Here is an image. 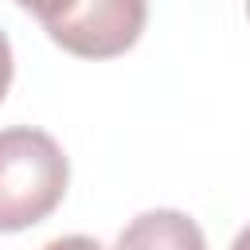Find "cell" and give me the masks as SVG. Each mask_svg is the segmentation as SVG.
<instances>
[{"instance_id":"3","label":"cell","mask_w":250,"mask_h":250,"mask_svg":"<svg viewBox=\"0 0 250 250\" xmlns=\"http://www.w3.org/2000/svg\"><path fill=\"white\" fill-rule=\"evenodd\" d=\"M113 250H207V238L191 215L172 211V207H156V211L137 215L117 234Z\"/></svg>"},{"instance_id":"2","label":"cell","mask_w":250,"mask_h":250,"mask_svg":"<svg viewBox=\"0 0 250 250\" xmlns=\"http://www.w3.org/2000/svg\"><path fill=\"white\" fill-rule=\"evenodd\" d=\"M148 20L145 0H74L62 16L47 20V35L78 59H113L125 55Z\"/></svg>"},{"instance_id":"4","label":"cell","mask_w":250,"mask_h":250,"mask_svg":"<svg viewBox=\"0 0 250 250\" xmlns=\"http://www.w3.org/2000/svg\"><path fill=\"white\" fill-rule=\"evenodd\" d=\"M16 4H20V8H27L31 16H39V20L47 23V20L62 16V12H66V8L74 4V0H16Z\"/></svg>"},{"instance_id":"5","label":"cell","mask_w":250,"mask_h":250,"mask_svg":"<svg viewBox=\"0 0 250 250\" xmlns=\"http://www.w3.org/2000/svg\"><path fill=\"white\" fill-rule=\"evenodd\" d=\"M39 250H105V246L98 238H90V234H62V238H51Z\"/></svg>"},{"instance_id":"6","label":"cell","mask_w":250,"mask_h":250,"mask_svg":"<svg viewBox=\"0 0 250 250\" xmlns=\"http://www.w3.org/2000/svg\"><path fill=\"white\" fill-rule=\"evenodd\" d=\"M8 86H12V43H8V35L0 31V102H4Z\"/></svg>"},{"instance_id":"1","label":"cell","mask_w":250,"mask_h":250,"mask_svg":"<svg viewBox=\"0 0 250 250\" xmlns=\"http://www.w3.org/2000/svg\"><path fill=\"white\" fill-rule=\"evenodd\" d=\"M70 160L59 141L31 125L0 129V230L43 223L66 195Z\"/></svg>"}]
</instances>
